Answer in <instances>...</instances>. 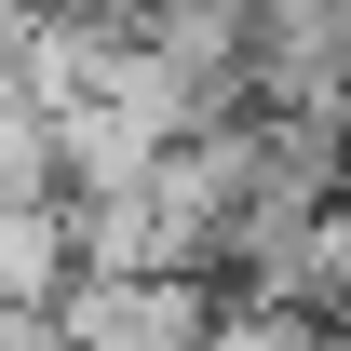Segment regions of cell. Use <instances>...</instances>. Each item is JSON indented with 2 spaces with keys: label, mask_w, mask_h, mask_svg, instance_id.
I'll return each instance as SVG.
<instances>
[{
  "label": "cell",
  "mask_w": 351,
  "mask_h": 351,
  "mask_svg": "<svg viewBox=\"0 0 351 351\" xmlns=\"http://www.w3.org/2000/svg\"><path fill=\"white\" fill-rule=\"evenodd\" d=\"M189 351H338V338H324V324H298V311H270V298H217Z\"/></svg>",
  "instance_id": "2"
},
{
  "label": "cell",
  "mask_w": 351,
  "mask_h": 351,
  "mask_svg": "<svg viewBox=\"0 0 351 351\" xmlns=\"http://www.w3.org/2000/svg\"><path fill=\"white\" fill-rule=\"evenodd\" d=\"M0 351H68V338H54V311H41V298H0Z\"/></svg>",
  "instance_id": "3"
},
{
  "label": "cell",
  "mask_w": 351,
  "mask_h": 351,
  "mask_svg": "<svg viewBox=\"0 0 351 351\" xmlns=\"http://www.w3.org/2000/svg\"><path fill=\"white\" fill-rule=\"evenodd\" d=\"M41 311H54L68 351H189L217 284H189V270H68Z\"/></svg>",
  "instance_id": "1"
}]
</instances>
